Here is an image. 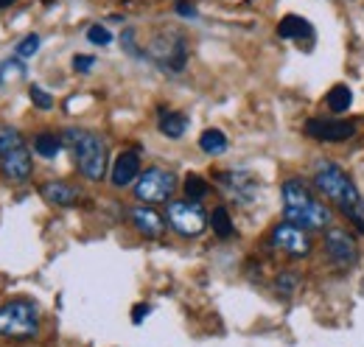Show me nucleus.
<instances>
[{
	"label": "nucleus",
	"mask_w": 364,
	"mask_h": 347,
	"mask_svg": "<svg viewBox=\"0 0 364 347\" xmlns=\"http://www.w3.org/2000/svg\"><path fill=\"white\" fill-rule=\"evenodd\" d=\"M283 218L306 227V230H322L331 224V210L314 196V191L300 179L283 182Z\"/></svg>",
	"instance_id": "1"
},
{
	"label": "nucleus",
	"mask_w": 364,
	"mask_h": 347,
	"mask_svg": "<svg viewBox=\"0 0 364 347\" xmlns=\"http://www.w3.org/2000/svg\"><path fill=\"white\" fill-rule=\"evenodd\" d=\"M65 140L73 149L79 171L85 174L90 182H101L104 174H107V143H104V137L95 134V132L70 129L65 132Z\"/></svg>",
	"instance_id": "2"
},
{
	"label": "nucleus",
	"mask_w": 364,
	"mask_h": 347,
	"mask_svg": "<svg viewBox=\"0 0 364 347\" xmlns=\"http://www.w3.org/2000/svg\"><path fill=\"white\" fill-rule=\"evenodd\" d=\"M314 188L325 199H331L333 205H339L345 213H350L356 205H359V188L356 182L348 176L345 169H339L336 163H319L317 174H314Z\"/></svg>",
	"instance_id": "3"
},
{
	"label": "nucleus",
	"mask_w": 364,
	"mask_h": 347,
	"mask_svg": "<svg viewBox=\"0 0 364 347\" xmlns=\"http://www.w3.org/2000/svg\"><path fill=\"white\" fill-rule=\"evenodd\" d=\"M40 333V311L28 300L0 305V336L11 342H28Z\"/></svg>",
	"instance_id": "4"
},
{
	"label": "nucleus",
	"mask_w": 364,
	"mask_h": 347,
	"mask_svg": "<svg viewBox=\"0 0 364 347\" xmlns=\"http://www.w3.org/2000/svg\"><path fill=\"white\" fill-rule=\"evenodd\" d=\"M149 56L168 73H182L185 62H188V43L177 31H163L157 34L149 45Z\"/></svg>",
	"instance_id": "5"
},
{
	"label": "nucleus",
	"mask_w": 364,
	"mask_h": 347,
	"mask_svg": "<svg viewBox=\"0 0 364 347\" xmlns=\"http://www.w3.org/2000/svg\"><path fill=\"white\" fill-rule=\"evenodd\" d=\"M177 191V176L166 169H149L137 176L135 182V196L143 205H160V202H168Z\"/></svg>",
	"instance_id": "6"
},
{
	"label": "nucleus",
	"mask_w": 364,
	"mask_h": 347,
	"mask_svg": "<svg viewBox=\"0 0 364 347\" xmlns=\"http://www.w3.org/2000/svg\"><path fill=\"white\" fill-rule=\"evenodd\" d=\"M166 216H168V224L185 238H196L208 227V216L196 202H171Z\"/></svg>",
	"instance_id": "7"
},
{
	"label": "nucleus",
	"mask_w": 364,
	"mask_h": 347,
	"mask_svg": "<svg viewBox=\"0 0 364 347\" xmlns=\"http://www.w3.org/2000/svg\"><path fill=\"white\" fill-rule=\"evenodd\" d=\"M325 255H328V260H331L336 269H350V266H356V260H359V244H356V238H353L348 230L333 227V230H328V235H325Z\"/></svg>",
	"instance_id": "8"
},
{
	"label": "nucleus",
	"mask_w": 364,
	"mask_h": 347,
	"mask_svg": "<svg viewBox=\"0 0 364 347\" xmlns=\"http://www.w3.org/2000/svg\"><path fill=\"white\" fill-rule=\"evenodd\" d=\"M272 244L280 252L291 255V258H306V255L311 252V238L306 235L303 227H297V224H291V221H280V224L274 227Z\"/></svg>",
	"instance_id": "9"
},
{
	"label": "nucleus",
	"mask_w": 364,
	"mask_h": 347,
	"mask_svg": "<svg viewBox=\"0 0 364 347\" xmlns=\"http://www.w3.org/2000/svg\"><path fill=\"white\" fill-rule=\"evenodd\" d=\"M216 182L238 205H252L258 196V179L250 171H222L216 174Z\"/></svg>",
	"instance_id": "10"
},
{
	"label": "nucleus",
	"mask_w": 364,
	"mask_h": 347,
	"mask_svg": "<svg viewBox=\"0 0 364 347\" xmlns=\"http://www.w3.org/2000/svg\"><path fill=\"white\" fill-rule=\"evenodd\" d=\"M356 127L350 121H333V118H314L306 124V134L322 140V143H342L348 137H353Z\"/></svg>",
	"instance_id": "11"
},
{
	"label": "nucleus",
	"mask_w": 364,
	"mask_h": 347,
	"mask_svg": "<svg viewBox=\"0 0 364 347\" xmlns=\"http://www.w3.org/2000/svg\"><path fill=\"white\" fill-rule=\"evenodd\" d=\"M0 171L9 182H26L31 171H34V160H31V151L26 146H17L11 149L9 154L0 157Z\"/></svg>",
	"instance_id": "12"
},
{
	"label": "nucleus",
	"mask_w": 364,
	"mask_h": 347,
	"mask_svg": "<svg viewBox=\"0 0 364 347\" xmlns=\"http://www.w3.org/2000/svg\"><path fill=\"white\" fill-rule=\"evenodd\" d=\"M112 185L115 188H127L132 185L137 176H140V157L137 151H121L115 160H112Z\"/></svg>",
	"instance_id": "13"
},
{
	"label": "nucleus",
	"mask_w": 364,
	"mask_h": 347,
	"mask_svg": "<svg viewBox=\"0 0 364 347\" xmlns=\"http://www.w3.org/2000/svg\"><path fill=\"white\" fill-rule=\"evenodd\" d=\"M40 193H43V199H46L48 205H56V208H73L79 202V196H82L79 188H73L70 182H62V179L46 182L40 188Z\"/></svg>",
	"instance_id": "14"
},
{
	"label": "nucleus",
	"mask_w": 364,
	"mask_h": 347,
	"mask_svg": "<svg viewBox=\"0 0 364 347\" xmlns=\"http://www.w3.org/2000/svg\"><path fill=\"white\" fill-rule=\"evenodd\" d=\"M129 216H132V224L137 227V233H140V235H146V238H157V235H163V230H166L163 216H160L157 210H151L149 205L135 208Z\"/></svg>",
	"instance_id": "15"
},
{
	"label": "nucleus",
	"mask_w": 364,
	"mask_h": 347,
	"mask_svg": "<svg viewBox=\"0 0 364 347\" xmlns=\"http://www.w3.org/2000/svg\"><path fill=\"white\" fill-rule=\"evenodd\" d=\"M277 34H280L283 40H300V37L311 34V23L303 20V17H297V14H286V17L277 23Z\"/></svg>",
	"instance_id": "16"
},
{
	"label": "nucleus",
	"mask_w": 364,
	"mask_h": 347,
	"mask_svg": "<svg viewBox=\"0 0 364 347\" xmlns=\"http://www.w3.org/2000/svg\"><path fill=\"white\" fill-rule=\"evenodd\" d=\"M157 127H160V132H163L166 137L177 140V137H182L185 129H188V121H185V115H180V112H163L160 121H157Z\"/></svg>",
	"instance_id": "17"
},
{
	"label": "nucleus",
	"mask_w": 364,
	"mask_h": 347,
	"mask_svg": "<svg viewBox=\"0 0 364 347\" xmlns=\"http://www.w3.org/2000/svg\"><path fill=\"white\" fill-rule=\"evenodd\" d=\"M199 149H202L205 154H225V151H228V137H225V132L222 129L202 132V137H199Z\"/></svg>",
	"instance_id": "18"
},
{
	"label": "nucleus",
	"mask_w": 364,
	"mask_h": 347,
	"mask_svg": "<svg viewBox=\"0 0 364 347\" xmlns=\"http://www.w3.org/2000/svg\"><path fill=\"white\" fill-rule=\"evenodd\" d=\"M350 101H353V92H350V87H345V85L331 87V92H328V98H325L328 110L336 112V115L345 112V110H350Z\"/></svg>",
	"instance_id": "19"
},
{
	"label": "nucleus",
	"mask_w": 364,
	"mask_h": 347,
	"mask_svg": "<svg viewBox=\"0 0 364 347\" xmlns=\"http://www.w3.org/2000/svg\"><path fill=\"white\" fill-rule=\"evenodd\" d=\"M34 151H37L40 157L53 160V157L62 151V137H59V134H50V132L37 134V137H34Z\"/></svg>",
	"instance_id": "20"
},
{
	"label": "nucleus",
	"mask_w": 364,
	"mask_h": 347,
	"mask_svg": "<svg viewBox=\"0 0 364 347\" xmlns=\"http://www.w3.org/2000/svg\"><path fill=\"white\" fill-rule=\"evenodd\" d=\"M210 227L219 238H230L232 235V218H230L228 208H216L213 216H210Z\"/></svg>",
	"instance_id": "21"
},
{
	"label": "nucleus",
	"mask_w": 364,
	"mask_h": 347,
	"mask_svg": "<svg viewBox=\"0 0 364 347\" xmlns=\"http://www.w3.org/2000/svg\"><path fill=\"white\" fill-rule=\"evenodd\" d=\"M17 146H23L20 132L14 129V127L0 124V157H3V154H9V151H11V149H17Z\"/></svg>",
	"instance_id": "22"
},
{
	"label": "nucleus",
	"mask_w": 364,
	"mask_h": 347,
	"mask_svg": "<svg viewBox=\"0 0 364 347\" xmlns=\"http://www.w3.org/2000/svg\"><path fill=\"white\" fill-rule=\"evenodd\" d=\"M185 193H188V199H193V202H199L205 193H208V182L202 179V176H196V174H191L188 179H185Z\"/></svg>",
	"instance_id": "23"
},
{
	"label": "nucleus",
	"mask_w": 364,
	"mask_h": 347,
	"mask_svg": "<svg viewBox=\"0 0 364 347\" xmlns=\"http://www.w3.org/2000/svg\"><path fill=\"white\" fill-rule=\"evenodd\" d=\"M40 50V37L37 34H28V37H23L17 48H14V53L20 56V59H28V56H34Z\"/></svg>",
	"instance_id": "24"
},
{
	"label": "nucleus",
	"mask_w": 364,
	"mask_h": 347,
	"mask_svg": "<svg viewBox=\"0 0 364 347\" xmlns=\"http://www.w3.org/2000/svg\"><path fill=\"white\" fill-rule=\"evenodd\" d=\"M28 95H31V104H34V107H40V110H50V107H53V98H50L40 85H31Z\"/></svg>",
	"instance_id": "25"
},
{
	"label": "nucleus",
	"mask_w": 364,
	"mask_h": 347,
	"mask_svg": "<svg viewBox=\"0 0 364 347\" xmlns=\"http://www.w3.org/2000/svg\"><path fill=\"white\" fill-rule=\"evenodd\" d=\"M87 40H90L92 45H109L112 43V34H109L104 26H90V28H87Z\"/></svg>",
	"instance_id": "26"
},
{
	"label": "nucleus",
	"mask_w": 364,
	"mask_h": 347,
	"mask_svg": "<svg viewBox=\"0 0 364 347\" xmlns=\"http://www.w3.org/2000/svg\"><path fill=\"white\" fill-rule=\"evenodd\" d=\"M95 65V59L92 56H73V70H79V73H90V68Z\"/></svg>",
	"instance_id": "27"
},
{
	"label": "nucleus",
	"mask_w": 364,
	"mask_h": 347,
	"mask_svg": "<svg viewBox=\"0 0 364 347\" xmlns=\"http://www.w3.org/2000/svg\"><path fill=\"white\" fill-rule=\"evenodd\" d=\"M294 283H297V280H294L291 274H280V277H277V292H283V294H291Z\"/></svg>",
	"instance_id": "28"
},
{
	"label": "nucleus",
	"mask_w": 364,
	"mask_h": 347,
	"mask_svg": "<svg viewBox=\"0 0 364 347\" xmlns=\"http://www.w3.org/2000/svg\"><path fill=\"white\" fill-rule=\"evenodd\" d=\"M348 216H350V221H353L359 230H364V202H362V199H359V205H356V208H353Z\"/></svg>",
	"instance_id": "29"
},
{
	"label": "nucleus",
	"mask_w": 364,
	"mask_h": 347,
	"mask_svg": "<svg viewBox=\"0 0 364 347\" xmlns=\"http://www.w3.org/2000/svg\"><path fill=\"white\" fill-rule=\"evenodd\" d=\"M177 14H182V17H196V9H193L191 3L180 0V3H177Z\"/></svg>",
	"instance_id": "30"
},
{
	"label": "nucleus",
	"mask_w": 364,
	"mask_h": 347,
	"mask_svg": "<svg viewBox=\"0 0 364 347\" xmlns=\"http://www.w3.org/2000/svg\"><path fill=\"white\" fill-rule=\"evenodd\" d=\"M146 314H149V305H137L132 319H135V322H143V319H146Z\"/></svg>",
	"instance_id": "31"
},
{
	"label": "nucleus",
	"mask_w": 364,
	"mask_h": 347,
	"mask_svg": "<svg viewBox=\"0 0 364 347\" xmlns=\"http://www.w3.org/2000/svg\"><path fill=\"white\" fill-rule=\"evenodd\" d=\"M14 0H0V9H6V6H11Z\"/></svg>",
	"instance_id": "32"
}]
</instances>
